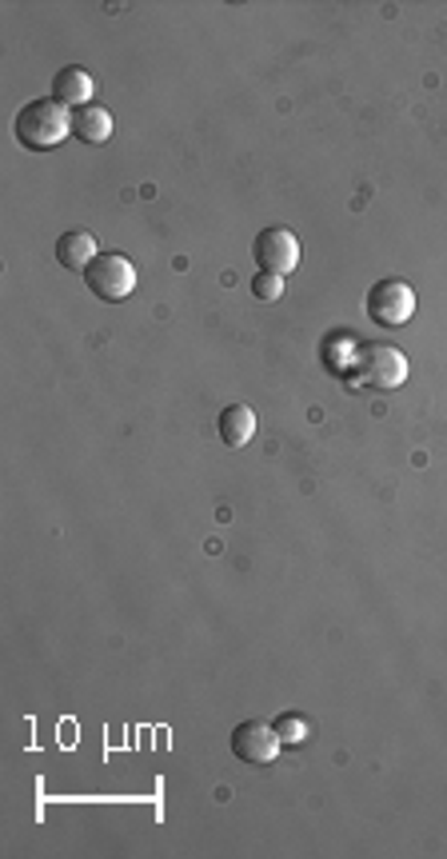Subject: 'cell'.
Here are the masks:
<instances>
[{
  "instance_id": "obj_1",
  "label": "cell",
  "mask_w": 447,
  "mask_h": 859,
  "mask_svg": "<svg viewBox=\"0 0 447 859\" xmlns=\"http://www.w3.org/2000/svg\"><path fill=\"white\" fill-rule=\"evenodd\" d=\"M17 145L32 148V152H49V148L64 145L68 132H73V113L61 105V100H29V105L17 113Z\"/></svg>"
},
{
  "instance_id": "obj_2",
  "label": "cell",
  "mask_w": 447,
  "mask_h": 859,
  "mask_svg": "<svg viewBox=\"0 0 447 859\" xmlns=\"http://www.w3.org/2000/svg\"><path fill=\"white\" fill-rule=\"evenodd\" d=\"M348 368L355 372V384L375 392H392L407 380V357L395 344H384V340L355 344V357Z\"/></svg>"
},
{
  "instance_id": "obj_3",
  "label": "cell",
  "mask_w": 447,
  "mask_h": 859,
  "mask_svg": "<svg viewBox=\"0 0 447 859\" xmlns=\"http://www.w3.org/2000/svg\"><path fill=\"white\" fill-rule=\"evenodd\" d=\"M84 284H88V293H93L96 300L120 305V300H128L136 288V264L128 261L125 252H100V256L88 264Z\"/></svg>"
},
{
  "instance_id": "obj_4",
  "label": "cell",
  "mask_w": 447,
  "mask_h": 859,
  "mask_svg": "<svg viewBox=\"0 0 447 859\" xmlns=\"http://www.w3.org/2000/svg\"><path fill=\"white\" fill-rule=\"evenodd\" d=\"M368 316H372V325L380 328H400L407 325L412 316H416V288L407 280H375L372 293H368Z\"/></svg>"
},
{
  "instance_id": "obj_5",
  "label": "cell",
  "mask_w": 447,
  "mask_h": 859,
  "mask_svg": "<svg viewBox=\"0 0 447 859\" xmlns=\"http://www.w3.org/2000/svg\"><path fill=\"white\" fill-rule=\"evenodd\" d=\"M252 256L260 264V273H272V276H288L296 273V264H300V241H296V232L291 229H264L252 244Z\"/></svg>"
},
{
  "instance_id": "obj_6",
  "label": "cell",
  "mask_w": 447,
  "mask_h": 859,
  "mask_svg": "<svg viewBox=\"0 0 447 859\" xmlns=\"http://www.w3.org/2000/svg\"><path fill=\"white\" fill-rule=\"evenodd\" d=\"M280 735L272 723H260V720H244L232 728V755L244 760V764H272L276 755H280Z\"/></svg>"
},
{
  "instance_id": "obj_7",
  "label": "cell",
  "mask_w": 447,
  "mask_h": 859,
  "mask_svg": "<svg viewBox=\"0 0 447 859\" xmlns=\"http://www.w3.org/2000/svg\"><path fill=\"white\" fill-rule=\"evenodd\" d=\"M93 93H96V81L88 68H81V64L61 68L53 81V100H61L64 108H88L93 105Z\"/></svg>"
},
{
  "instance_id": "obj_8",
  "label": "cell",
  "mask_w": 447,
  "mask_h": 859,
  "mask_svg": "<svg viewBox=\"0 0 447 859\" xmlns=\"http://www.w3.org/2000/svg\"><path fill=\"white\" fill-rule=\"evenodd\" d=\"M96 256H100V244H96L93 232L73 229L56 241V264L68 268V273H88V264H93Z\"/></svg>"
},
{
  "instance_id": "obj_9",
  "label": "cell",
  "mask_w": 447,
  "mask_h": 859,
  "mask_svg": "<svg viewBox=\"0 0 447 859\" xmlns=\"http://www.w3.org/2000/svg\"><path fill=\"white\" fill-rule=\"evenodd\" d=\"M73 137L84 145H108L113 140V113L105 105H88L73 113Z\"/></svg>"
},
{
  "instance_id": "obj_10",
  "label": "cell",
  "mask_w": 447,
  "mask_h": 859,
  "mask_svg": "<svg viewBox=\"0 0 447 859\" xmlns=\"http://www.w3.org/2000/svg\"><path fill=\"white\" fill-rule=\"evenodd\" d=\"M252 436H256V412L248 404H228L220 412V441L228 448H244Z\"/></svg>"
},
{
  "instance_id": "obj_11",
  "label": "cell",
  "mask_w": 447,
  "mask_h": 859,
  "mask_svg": "<svg viewBox=\"0 0 447 859\" xmlns=\"http://www.w3.org/2000/svg\"><path fill=\"white\" fill-rule=\"evenodd\" d=\"M276 735H280V744H304L308 740V720L304 715H296V712H284V715H276Z\"/></svg>"
},
{
  "instance_id": "obj_12",
  "label": "cell",
  "mask_w": 447,
  "mask_h": 859,
  "mask_svg": "<svg viewBox=\"0 0 447 859\" xmlns=\"http://www.w3.org/2000/svg\"><path fill=\"white\" fill-rule=\"evenodd\" d=\"M252 293H256V300H264V305L280 300V296H284V276L256 273V280H252Z\"/></svg>"
}]
</instances>
